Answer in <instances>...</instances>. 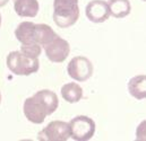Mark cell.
<instances>
[{
    "label": "cell",
    "mask_w": 146,
    "mask_h": 141,
    "mask_svg": "<svg viewBox=\"0 0 146 141\" xmlns=\"http://www.w3.org/2000/svg\"><path fill=\"white\" fill-rule=\"evenodd\" d=\"M58 105L59 99L56 93L49 89H42L32 97L25 99L23 111L25 117L30 122L40 124L43 123L48 115L54 113V111L58 108Z\"/></svg>",
    "instance_id": "cell-1"
},
{
    "label": "cell",
    "mask_w": 146,
    "mask_h": 141,
    "mask_svg": "<svg viewBox=\"0 0 146 141\" xmlns=\"http://www.w3.org/2000/svg\"><path fill=\"white\" fill-rule=\"evenodd\" d=\"M79 18L78 0H54L53 20L60 28H67L76 24Z\"/></svg>",
    "instance_id": "cell-2"
},
{
    "label": "cell",
    "mask_w": 146,
    "mask_h": 141,
    "mask_svg": "<svg viewBox=\"0 0 146 141\" xmlns=\"http://www.w3.org/2000/svg\"><path fill=\"white\" fill-rule=\"evenodd\" d=\"M6 63L8 69L17 76H30L38 70L37 58H32L21 51H13L7 55Z\"/></svg>",
    "instance_id": "cell-3"
},
{
    "label": "cell",
    "mask_w": 146,
    "mask_h": 141,
    "mask_svg": "<svg viewBox=\"0 0 146 141\" xmlns=\"http://www.w3.org/2000/svg\"><path fill=\"white\" fill-rule=\"evenodd\" d=\"M70 137L76 141H87L95 133V122L86 115H78L68 123Z\"/></svg>",
    "instance_id": "cell-4"
},
{
    "label": "cell",
    "mask_w": 146,
    "mask_h": 141,
    "mask_svg": "<svg viewBox=\"0 0 146 141\" xmlns=\"http://www.w3.org/2000/svg\"><path fill=\"white\" fill-rule=\"evenodd\" d=\"M70 138L69 124L64 121H52L37 134L41 141H66Z\"/></svg>",
    "instance_id": "cell-5"
},
{
    "label": "cell",
    "mask_w": 146,
    "mask_h": 141,
    "mask_svg": "<svg viewBox=\"0 0 146 141\" xmlns=\"http://www.w3.org/2000/svg\"><path fill=\"white\" fill-rule=\"evenodd\" d=\"M68 74L77 81H86L93 74V65L86 57H75L67 66Z\"/></svg>",
    "instance_id": "cell-6"
},
{
    "label": "cell",
    "mask_w": 146,
    "mask_h": 141,
    "mask_svg": "<svg viewBox=\"0 0 146 141\" xmlns=\"http://www.w3.org/2000/svg\"><path fill=\"white\" fill-rule=\"evenodd\" d=\"M43 47L45 50V54L48 59L54 63L64 62L68 58L69 52H70L69 43L59 35L56 36L51 42H49Z\"/></svg>",
    "instance_id": "cell-7"
},
{
    "label": "cell",
    "mask_w": 146,
    "mask_h": 141,
    "mask_svg": "<svg viewBox=\"0 0 146 141\" xmlns=\"http://www.w3.org/2000/svg\"><path fill=\"white\" fill-rule=\"evenodd\" d=\"M86 17L95 24L104 23L110 17L108 3L104 0H92L85 8Z\"/></svg>",
    "instance_id": "cell-8"
},
{
    "label": "cell",
    "mask_w": 146,
    "mask_h": 141,
    "mask_svg": "<svg viewBox=\"0 0 146 141\" xmlns=\"http://www.w3.org/2000/svg\"><path fill=\"white\" fill-rule=\"evenodd\" d=\"M35 24L32 22H22L15 30V36L22 45H38L35 42ZM41 46V45H40Z\"/></svg>",
    "instance_id": "cell-9"
},
{
    "label": "cell",
    "mask_w": 146,
    "mask_h": 141,
    "mask_svg": "<svg viewBox=\"0 0 146 141\" xmlns=\"http://www.w3.org/2000/svg\"><path fill=\"white\" fill-rule=\"evenodd\" d=\"M14 8L21 17H35L38 13L37 0H14Z\"/></svg>",
    "instance_id": "cell-10"
},
{
    "label": "cell",
    "mask_w": 146,
    "mask_h": 141,
    "mask_svg": "<svg viewBox=\"0 0 146 141\" xmlns=\"http://www.w3.org/2000/svg\"><path fill=\"white\" fill-rule=\"evenodd\" d=\"M107 3L110 16L114 18L127 17L131 11V5L129 0H109Z\"/></svg>",
    "instance_id": "cell-11"
},
{
    "label": "cell",
    "mask_w": 146,
    "mask_h": 141,
    "mask_svg": "<svg viewBox=\"0 0 146 141\" xmlns=\"http://www.w3.org/2000/svg\"><path fill=\"white\" fill-rule=\"evenodd\" d=\"M145 74H138L133 77L128 82V90L136 99H144L146 97Z\"/></svg>",
    "instance_id": "cell-12"
},
{
    "label": "cell",
    "mask_w": 146,
    "mask_h": 141,
    "mask_svg": "<svg viewBox=\"0 0 146 141\" xmlns=\"http://www.w3.org/2000/svg\"><path fill=\"white\" fill-rule=\"evenodd\" d=\"M61 96L68 103H77L83 97V89L76 82H68L61 87Z\"/></svg>",
    "instance_id": "cell-13"
},
{
    "label": "cell",
    "mask_w": 146,
    "mask_h": 141,
    "mask_svg": "<svg viewBox=\"0 0 146 141\" xmlns=\"http://www.w3.org/2000/svg\"><path fill=\"white\" fill-rule=\"evenodd\" d=\"M34 34H35V42L41 46L46 45L57 36L54 31L46 24H35Z\"/></svg>",
    "instance_id": "cell-14"
},
{
    "label": "cell",
    "mask_w": 146,
    "mask_h": 141,
    "mask_svg": "<svg viewBox=\"0 0 146 141\" xmlns=\"http://www.w3.org/2000/svg\"><path fill=\"white\" fill-rule=\"evenodd\" d=\"M21 52H23L26 55H30L32 58H38V55L42 52V46L40 45H22Z\"/></svg>",
    "instance_id": "cell-15"
},
{
    "label": "cell",
    "mask_w": 146,
    "mask_h": 141,
    "mask_svg": "<svg viewBox=\"0 0 146 141\" xmlns=\"http://www.w3.org/2000/svg\"><path fill=\"white\" fill-rule=\"evenodd\" d=\"M8 1H9V0H0V8H1V7H5V6L8 3Z\"/></svg>",
    "instance_id": "cell-16"
},
{
    "label": "cell",
    "mask_w": 146,
    "mask_h": 141,
    "mask_svg": "<svg viewBox=\"0 0 146 141\" xmlns=\"http://www.w3.org/2000/svg\"><path fill=\"white\" fill-rule=\"evenodd\" d=\"M0 26H1V15H0Z\"/></svg>",
    "instance_id": "cell-17"
},
{
    "label": "cell",
    "mask_w": 146,
    "mask_h": 141,
    "mask_svg": "<svg viewBox=\"0 0 146 141\" xmlns=\"http://www.w3.org/2000/svg\"><path fill=\"white\" fill-rule=\"evenodd\" d=\"M0 103H1V93H0Z\"/></svg>",
    "instance_id": "cell-18"
}]
</instances>
